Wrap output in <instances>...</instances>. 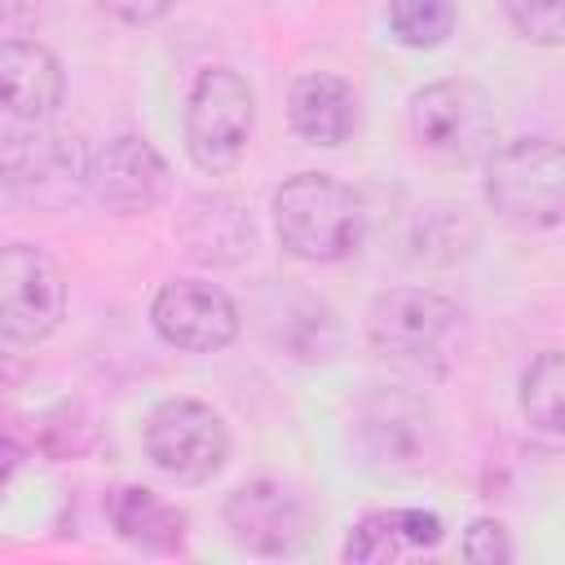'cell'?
I'll return each instance as SVG.
<instances>
[{
    "label": "cell",
    "mask_w": 565,
    "mask_h": 565,
    "mask_svg": "<svg viewBox=\"0 0 565 565\" xmlns=\"http://www.w3.org/2000/svg\"><path fill=\"white\" fill-rule=\"evenodd\" d=\"M110 18H119V22H128V26H150V22H159V18H168V9L177 4V0H97Z\"/></svg>",
    "instance_id": "23"
},
{
    "label": "cell",
    "mask_w": 565,
    "mask_h": 565,
    "mask_svg": "<svg viewBox=\"0 0 565 565\" xmlns=\"http://www.w3.org/2000/svg\"><path fill=\"white\" fill-rule=\"evenodd\" d=\"M358 88L335 71H305L287 93V124L305 146L335 150L358 132Z\"/></svg>",
    "instance_id": "15"
},
{
    "label": "cell",
    "mask_w": 565,
    "mask_h": 565,
    "mask_svg": "<svg viewBox=\"0 0 565 565\" xmlns=\"http://www.w3.org/2000/svg\"><path fill=\"white\" fill-rule=\"evenodd\" d=\"M0 181L40 212H62L88 190V154L75 137L22 124L0 137Z\"/></svg>",
    "instance_id": "7"
},
{
    "label": "cell",
    "mask_w": 565,
    "mask_h": 565,
    "mask_svg": "<svg viewBox=\"0 0 565 565\" xmlns=\"http://www.w3.org/2000/svg\"><path fill=\"white\" fill-rule=\"evenodd\" d=\"M371 349L406 371L441 375L463 340V313L455 300L428 291V287H388L371 300L366 313Z\"/></svg>",
    "instance_id": "2"
},
{
    "label": "cell",
    "mask_w": 565,
    "mask_h": 565,
    "mask_svg": "<svg viewBox=\"0 0 565 565\" xmlns=\"http://www.w3.org/2000/svg\"><path fill=\"white\" fill-rule=\"evenodd\" d=\"M225 530L238 547H247L256 556H291L309 539V508L287 481L256 477V481H243L238 490H230Z\"/></svg>",
    "instance_id": "12"
},
{
    "label": "cell",
    "mask_w": 565,
    "mask_h": 565,
    "mask_svg": "<svg viewBox=\"0 0 565 565\" xmlns=\"http://www.w3.org/2000/svg\"><path fill=\"white\" fill-rule=\"evenodd\" d=\"M146 455L163 477L203 486L230 459V428L207 402L168 397L146 415Z\"/></svg>",
    "instance_id": "8"
},
{
    "label": "cell",
    "mask_w": 565,
    "mask_h": 565,
    "mask_svg": "<svg viewBox=\"0 0 565 565\" xmlns=\"http://www.w3.org/2000/svg\"><path fill=\"white\" fill-rule=\"evenodd\" d=\"M106 516H110V525H115V534L124 543L146 547V552H177L181 534H185V516L172 503H163L154 490H146V486L110 490Z\"/></svg>",
    "instance_id": "17"
},
{
    "label": "cell",
    "mask_w": 565,
    "mask_h": 565,
    "mask_svg": "<svg viewBox=\"0 0 565 565\" xmlns=\"http://www.w3.org/2000/svg\"><path fill=\"white\" fill-rule=\"evenodd\" d=\"M353 450L380 477L424 472L437 455L433 406L415 388H371L353 411Z\"/></svg>",
    "instance_id": "5"
},
{
    "label": "cell",
    "mask_w": 565,
    "mask_h": 565,
    "mask_svg": "<svg viewBox=\"0 0 565 565\" xmlns=\"http://www.w3.org/2000/svg\"><path fill=\"white\" fill-rule=\"evenodd\" d=\"M150 322L159 331V340H168L172 349L185 353H216L225 344H234L243 313L230 300L225 287L203 282V278H172L154 291L150 300Z\"/></svg>",
    "instance_id": "10"
},
{
    "label": "cell",
    "mask_w": 565,
    "mask_h": 565,
    "mask_svg": "<svg viewBox=\"0 0 565 565\" xmlns=\"http://www.w3.org/2000/svg\"><path fill=\"white\" fill-rule=\"evenodd\" d=\"M366 207L353 185L327 172H296L274 190V234L287 256L309 265H335L358 252Z\"/></svg>",
    "instance_id": "1"
},
{
    "label": "cell",
    "mask_w": 565,
    "mask_h": 565,
    "mask_svg": "<svg viewBox=\"0 0 565 565\" xmlns=\"http://www.w3.org/2000/svg\"><path fill=\"white\" fill-rule=\"evenodd\" d=\"M406 547L402 539V525H397V508H380V512H366L349 539H344V561H358V565H380V561H397Z\"/></svg>",
    "instance_id": "20"
},
{
    "label": "cell",
    "mask_w": 565,
    "mask_h": 565,
    "mask_svg": "<svg viewBox=\"0 0 565 565\" xmlns=\"http://www.w3.org/2000/svg\"><path fill=\"white\" fill-rule=\"evenodd\" d=\"M406 119L419 150H428L441 163H459V168L486 163V154L499 146L494 102L472 79H433L415 88Z\"/></svg>",
    "instance_id": "4"
},
{
    "label": "cell",
    "mask_w": 565,
    "mask_h": 565,
    "mask_svg": "<svg viewBox=\"0 0 565 565\" xmlns=\"http://www.w3.org/2000/svg\"><path fill=\"white\" fill-rule=\"evenodd\" d=\"M177 238L181 252L207 269H234L256 247L252 216L230 194H194L177 221Z\"/></svg>",
    "instance_id": "14"
},
{
    "label": "cell",
    "mask_w": 565,
    "mask_h": 565,
    "mask_svg": "<svg viewBox=\"0 0 565 565\" xmlns=\"http://www.w3.org/2000/svg\"><path fill=\"white\" fill-rule=\"evenodd\" d=\"M66 318V278L35 243L0 247V340L40 344Z\"/></svg>",
    "instance_id": "9"
},
{
    "label": "cell",
    "mask_w": 565,
    "mask_h": 565,
    "mask_svg": "<svg viewBox=\"0 0 565 565\" xmlns=\"http://www.w3.org/2000/svg\"><path fill=\"white\" fill-rule=\"evenodd\" d=\"M252 313H256L260 335L296 362H327V358H335V349L344 340V331L335 322V309L322 296H313L296 282L260 287L256 300H252Z\"/></svg>",
    "instance_id": "13"
},
{
    "label": "cell",
    "mask_w": 565,
    "mask_h": 565,
    "mask_svg": "<svg viewBox=\"0 0 565 565\" xmlns=\"http://www.w3.org/2000/svg\"><path fill=\"white\" fill-rule=\"evenodd\" d=\"M521 415L543 433L565 428V358H561V349H543L525 366V375H521Z\"/></svg>",
    "instance_id": "18"
},
{
    "label": "cell",
    "mask_w": 565,
    "mask_h": 565,
    "mask_svg": "<svg viewBox=\"0 0 565 565\" xmlns=\"http://www.w3.org/2000/svg\"><path fill=\"white\" fill-rule=\"evenodd\" d=\"M486 203L516 230H556L565 207V154L552 137H516L486 154Z\"/></svg>",
    "instance_id": "3"
},
{
    "label": "cell",
    "mask_w": 565,
    "mask_h": 565,
    "mask_svg": "<svg viewBox=\"0 0 565 565\" xmlns=\"http://www.w3.org/2000/svg\"><path fill=\"white\" fill-rule=\"evenodd\" d=\"M512 31L539 49H556L565 40V4L561 0H503Z\"/></svg>",
    "instance_id": "21"
},
{
    "label": "cell",
    "mask_w": 565,
    "mask_h": 565,
    "mask_svg": "<svg viewBox=\"0 0 565 565\" xmlns=\"http://www.w3.org/2000/svg\"><path fill=\"white\" fill-rule=\"evenodd\" d=\"M18 459H22V450H18L13 441H4V437H0V490H4V486H9V477L18 472Z\"/></svg>",
    "instance_id": "24"
},
{
    "label": "cell",
    "mask_w": 565,
    "mask_h": 565,
    "mask_svg": "<svg viewBox=\"0 0 565 565\" xmlns=\"http://www.w3.org/2000/svg\"><path fill=\"white\" fill-rule=\"evenodd\" d=\"M62 62L40 40H0V110L35 124L62 106Z\"/></svg>",
    "instance_id": "16"
},
{
    "label": "cell",
    "mask_w": 565,
    "mask_h": 565,
    "mask_svg": "<svg viewBox=\"0 0 565 565\" xmlns=\"http://www.w3.org/2000/svg\"><path fill=\"white\" fill-rule=\"evenodd\" d=\"M172 185L168 159L137 132H119L88 154V190L115 216H146Z\"/></svg>",
    "instance_id": "11"
},
{
    "label": "cell",
    "mask_w": 565,
    "mask_h": 565,
    "mask_svg": "<svg viewBox=\"0 0 565 565\" xmlns=\"http://www.w3.org/2000/svg\"><path fill=\"white\" fill-rule=\"evenodd\" d=\"M455 0H388V31L406 49H437L455 31Z\"/></svg>",
    "instance_id": "19"
},
{
    "label": "cell",
    "mask_w": 565,
    "mask_h": 565,
    "mask_svg": "<svg viewBox=\"0 0 565 565\" xmlns=\"http://www.w3.org/2000/svg\"><path fill=\"white\" fill-rule=\"evenodd\" d=\"M256 124V93L230 66H207L194 75L185 97V154L199 172H230Z\"/></svg>",
    "instance_id": "6"
},
{
    "label": "cell",
    "mask_w": 565,
    "mask_h": 565,
    "mask_svg": "<svg viewBox=\"0 0 565 565\" xmlns=\"http://www.w3.org/2000/svg\"><path fill=\"white\" fill-rule=\"evenodd\" d=\"M463 561L472 565H508L512 561V539L503 530V521L494 516H477L468 530H463Z\"/></svg>",
    "instance_id": "22"
}]
</instances>
